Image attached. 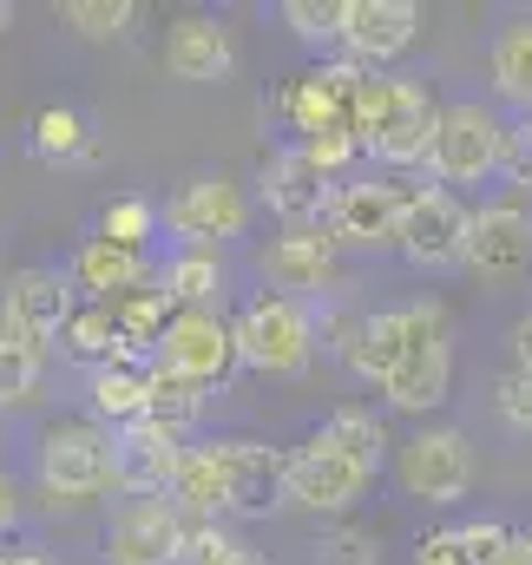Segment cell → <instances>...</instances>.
Listing matches in <instances>:
<instances>
[{
  "mask_svg": "<svg viewBox=\"0 0 532 565\" xmlns=\"http://www.w3.org/2000/svg\"><path fill=\"white\" fill-rule=\"evenodd\" d=\"M434 132H440V106L421 79L407 73H362L355 79V139L362 158H375L382 171H421L434 158Z\"/></svg>",
  "mask_w": 532,
  "mask_h": 565,
  "instance_id": "cell-1",
  "label": "cell"
},
{
  "mask_svg": "<svg viewBox=\"0 0 532 565\" xmlns=\"http://www.w3.org/2000/svg\"><path fill=\"white\" fill-rule=\"evenodd\" d=\"M401 309H407V349H401L395 375L382 382V402L395 415H434L454 402V316L434 296L401 302Z\"/></svg>",
  "mask_w": 532,
  "mask_h": 565,
  "instance_id": "cell-2",
  "label": "cell"
},
{
  "mask_svg": "<svg viewBox=\"0 0 532 565\" xmlns=\"http://www.w3.org/2000/svg\"><path fill=\"white\" fill-rule=\"evenodd\" d=\"M231 329H237V362L257 369V375H276V382L302 375L316 362V349H322L316 342V309L283 296V289H251L237 302Z\"/></svg>",
  "mask_w": 532,
  "mask_h": 565,
  "instance_id": "cell-3",
  "label": "cell"
},
{
  "mask_svg": "<svg viewBox=\"0 0 532 565\" xmlns=\"http://www.w3.org/2000/svg\"><path fill=\"white\" fill-rule=\"evenodd\" d=\"M33 487L46 507H93L113 493V434L79 415V422H53L33 447Z\"/></svg>",
  "mask_w": 532,
  "mask_h": 565,
  "instance_id": "cell-4",
  "label": "cell"
},
{
  "mask_svg": "<svg viewBox=\"0 0 532 565\" xmlns=\"http://www.w3.org/2000/svg\"><path fill=\"white\" fill-rule=\"evenodd\" d=\"M507 171V119L487 99H454L440 106V132H434V158L421 184H487Z\"/></svg>",
  "mask_w": 532,
  "mask_h": 565,
  "instance_id": "cell-5",
  "label": "cell"
},
{
  "mask_svg": "<svg viewBox=\"0 0 532 565\" xmlns=\"http://www.w3.org/2000/svg\"><path fill=\"white\" fill-rule=\"evenodd\" d=\"M460 270L487 289H513L532 282V191H500L474 211V231H467V257Z\"/></svg>",
  "mask_w": 532,
  "mask_h": 565,
  "instance_id": "cell-6",
  "label": "cell"
},
{
  "mask_svg": "<svg viewBox=\"0 0 532 565\" xmlns=\"http://www.w3.org/2000/svg\"><path fill=\"white\" fill-rule=\"evenodd\" d=\"M251 211L257 204L231 171H198L164 198V231L178 237V250H224L251 231Z\"/></svg>",
  "mask_w": 532,
  "mask_h": 565,
  "instance_id": "cell-7",
  "label": "cell"
},
{
  "mask_svg": "<svg viewBox=\"0 0 532 565\" xmlns=\"http://www.w3.org/2000/svg\"><path fill=\"white\" fill-rule=\"evenodd\" d=\"M204 447L224 487V520H269L276 507H289V447H269L251 434H217Z\"/></svg>",
  "mask_w": 532,
  "mask_h": 565,
  "instance_id": "cell-8",
  "label": "cell"
},
{
  "mask_svg": "<svg viewBox=\"0 0 532 565\" xmlns=\"http://www.w3.org/2000/svg\"><path fill=\"white\" fill-rule=\"evenodd\" d=\"M395 480L407 500L421 507H460L480 480V460H474V440L460 427H421L395 447Z\"/></svg>",
  "mask_w": 532,
  "mask_h": 565,
  "instance_id": "cell-9",
  "label": "cell"
},
{
  "mask_svg": "<svg viewBox=\"0 0 532 565\" xmlns=\"http://www.w3.org/2000/svg\"><path fill=\"white\" fill-rule=\"evenodd\" d=\"M467 231H474V211L460 204V191L447 184H414L407 191V217H401V264L427 270V277H447L460 270L467 257Z\"/></svg>",
  "mask_w": 532,
  "mask_h": 565,
  "instance_id": "cell-10",
  "label": "cell"
},
{
  "mask_svg": "<svg viewBox=\"0 0 532 565\" xmlns=\"http://www.w3.org/2000/svg\"><path fill=\"white\" fill-rule=\"evenodd\" d=\"M401 217H407V191L389 178H342L329 191L322 231L336 237V250H401Z\"/></svg>",
  "mask_w": 532,
  "mask_h": 565,
  "instance_id": "cell-11",
  "label": "cell"
},
{
  "mask_svg": "<svg viewBox=\"0 0 532 565\" xmlns=\"http://www.w3.org/2000/svg\"><path fill=\"white\" fill-rule=\"evenodd\" d=\"M151 362H158L164 375L198 382L204 395H211V388H224V382L244 369V362H237V329H231V316H224V309H178Z\"/></svg>",
  "mask_w": 532,
  "mask_h": 565,
  "instance_id": "cell-12",
  "label": "cell"
},
{
  "mask_svg": "<svg viewBox=\"0 0 532 565\" xmlns=\"http://www.w3.org/2000/svg\"><path fill=\"white\" fill-rule=\"evenodd\" d=\"M257 270H264V289H283V296H296L309 309L342 296V250H336V237L322 224L316 231H276L257 250Z\"/></svg>",
  "mask_w": 532,
  "mask_h": 565,
  "instance_id": "cell-13",
  "label": "cell"
},
{
  "mask_svg": "<svg viewBox=\"0 0 532 565\" xmlns=\"http://www.w3.org/2000/svg\"><path fill=\"white\" fill-rule=\"evenodd\" d=\"M369 487H375V473L362 460H349L322 427L302 447H289V507H302V513H349Z\"/></svg>",
  "mask_w": 532,
  "mask_h": 565,
  "instance_id": "cell-14",
  "label": "cell"
},
{
  "mask_svg": "<svg viewBox=\"0 0 532 565\" xmlns=\"http://www.w3.org/2000/svg\"><path fill=\"white\" fill-rule=\"evenodd\" d=\"M184 513L171 500H126L106 520L99 559L106 565H184Z\"/></svg>",
  "mask_w": 532,
  "mask_h": 565,
  "instance_id": "cell-15",
  "label": "cell"
},
{
  "mask_svg": "<svg viewBox=\"0 0 532 565\" xmlns=\"http://www.w3.org/2000/svg\"><path fill=\"white\" fill-rule=\"evenodd\" d=\"M329 191L336 184L302 158V145H276V151H264V164H257V204H264L283 231H316L322 211H329Z\"/></svg>",
  "mask_w": 532,
  "mask_h": 565,
  "instance_id": "cell-16",
  "label": "cell"
},
{
  "mask_svg": "<svg viewBox=\"0 0 532 565\" xmlns=\"http://www.w3.org/2000/svg\"><path fill=\"white\" fill-rule=\"evenodd\" d=\"M414 40H421V7L414 0H349V26H342L336 53L355 73H389Z\"/></svg>",
  "mask_w": 532,
  "mask_h": 565,
  "instance_id": "cell-17",
  "label": "cell"
},
{
  "mask_svg": "<svg viewBox=\"0 0 532 565\" xmlns=\"http://www.w3.org/2000/svg\"><path fill=\"white\" fill-rule=\"evenodd\" d=\"M164 73L178 86H231L237 79V40L217 13H178L164 26Z\"/></svg>",
  "mask_w": 532,
  "mask_h": 565,
  "instance_id": "cell-18",
  "label": "cell"
},
{
  "mask_svg": "<svg viewBox=\"0 0 532 565\" xmlns=\"http://www.w3.org/2000/svg\"><path fill=\"white\" fill-rule=\"evenodd\" d=\"M355 66L349 60H322L309 66L302 79L283 86V119L296 139H316V132H336V126H355Z\"/></svg>",
  "mask_w": 532,
  "mask_h": 565,
  "instance_id": "cell-19",
  "label": "cell"
},
{
  "mask_svg": "<svg viewBox=\"0 0 532 565\" xmlns=\"http://www.w3.org/2000/svg\"><path fill=\"white\" fill-rule=\"evenodd\" d=\"M178 460H184V440H171L164 427H151V422L113 434V493H126V500H164L171 480H178Z\"/></svg>",
  "mask_w": 532,
  "mask_h": 565,
  "instance_id": "cell-20",
  "label": "cell"
},
{
  "mask_svg": "<svg viewBox=\"0 0 532 565\" xmlns=\"http://www.w3.org/2000/svg\"><path fill=\"white\" fill-rule=\"evenodd\" d=\"M66 277H73V289H79L86 302H126V296H138V289L158 282V264L138 257V250L106 244V237H79L73 257H66Z\"/></svg>",
  "mask_w": 532,
  "mask_h": 565,
  "instance_id": "cell-21",
  "label": "cell"
},
{
  "mask_svg": "<svg viewBox=\"0 0 532 565\" xmlns=\"http://www.w3.org/2000/svg\"><path fill=\"white\" fill-rule=\"evenodd\" d=\"M0 302H7L33 335H46V342H53V335L73 322V309H79L86 296L73 289V277H66L60 264H26V270H13V277H7Z\"/></svg>",
  "mask_w": 532,
  "mask_h": 565,
  "instance_id": "cell-22",
  "label": "cell"
},
{
  "mask_svg": "<svg viewBox=\"0 0 532 565\" xmlns=\"http://www.w3.org/2000/svg\"><path fill=\"white\" fill-rule=\"evenodd\" d=\"M86 415L106 427V434H126L151 415V362H113V369H93L86 375Z\"/></svg>",
  "mask_w": 532,
  "mask_h": 565,
  "instance_id": "cell-23",
  "label": "cell"
},
{
  "mask_svg": "<svg viewBox=\"0 0 532 565\" xmlns=\"http://www.w3.org/2000/svg\"><path fill=\"white\" fill-rule=\"evenodd\" d=\"M53 349H60L66 362H79L86 375H93V369H113V362L132 355L126 335H119V309H113V302H79L73 322L53 335ZM138 362H145V355H138Z\"/></svg>",
  "mask_w": 532,
  "mask_h": 565,
  "instance_id": "cell-24",
  "label": "cell"
},
{
  "mask_svg": "<svg viewBox=\"0 0 532 565\" xmlns=\"http://www.w3.org/2000/svg\"><path fill=\"white\" fill-rule=\"evenodd\" d=\"M487 79H493V99L532 113V13H513L493 46H487Z\"/></svg>",
  "mask_w": 532,
  "mask_h": 565,
  "instance_id": "cell-25",
  "label": "cell"
},
{
  "mask_svg": "<svg viewBox=\"0 0 532 565\" xmlns=\"http://www.w3.org/2000/svg\"><path fill=\"white\" fill-rule=\"evenodd\" d=\"M26 151L40 164H86L99 151V139H93V119L79 106H40L26 119Z\"/></svg>",
  "mask_w": 532,
  "mask_h": 565,
  "instance_id": "cell-26",
  "label": "cell"
},
{
  "mask_svg": "<svg viewBox=\"0 0 532 565\" xmlns=\"http://www.w3.org/2000/svg\"><path fill=\"white\" fill-rule=\"evenodd\" d=\"M224 282V250H171L158 264V289L171 296V309H217Z\"/></svg>",
  "mask_w": 532,
  "mask_h": 565,
  "instance_id": "cell-27",
  "label": "cell"
},
{
  "mask_svg": "<svg viewBox=\"0 0 532 565\" xmlns=\"http://www.w3.org/2000/svg\"><path fill=\"white\" fill-rule=\"evenodd\" d=\"M401 349H407V309H369V322H362V342H355V362H349V375H355V382H369V388H382V382L395 375Z\"/></svg>",
  "mask_w": 532,
  "mask_h": 565,
  "instance_id": "cell-28",
  "label": "cell"
},
{
  "mask_svg": "<svg viewBox=\"0 0 532 565\" xmlns=\"http://www.w3.org/2000/svg\"><path fill=\"white\" fill-rule=\"evenodd\" d=\"M204 402H211V395H204L198 382L164 375V369L151 362V415H145L151 427H164L171 440H184V447H191V434H198V422H204Z\"/></svg>",
  "mask_w": 532,
  "mask_h": 565,
  "instance_id": "cell-29",
  "label": "cell"
},
{
  "mask_svg": "<svg viewBox=\"0 0 532 565\" xmlns=\"http://www.w3.org/2000/svg\"><path fill=\"white\" fill-rule=\"evenodd\" d=\"M322 434H329L349 460H362L369 473H382V467L395 460V454H389V447H395L389 427H382V415H369V408H336V415L322 422Z\"/></svg>",
  "mask_w": 532,
  "mask_h": 565,
  "instance_id": "cell-30",
  "label": "cell"
},
{
  "mask_svg": "<svg viewBox=\"0 0 532 565\" xmlns=\"http://www.w3.org/2000/svg\"><path fill=\"white\" fill-rule=\"evenodd\" d=\"M113 309H119V335H126V349L151 362V355H158V342H164V329H171V316H178V309H171V296L151 282V289H138V296L113 302Z\"/></svg>",
  "mask_w": 532,
  "mask_h": 565,
  "instance_id": "cell-31",
  "label": "cell"
},
{
  "mask_svg": "<svg viewBox=\"0 0 532 565\" xmlns=\"http://www.w3.org/2000/svg\"><path fill=\"white\" fill-rule=\"evenodd\" d=\"M164 231V211L151 204V198H113L106 211H99V231L93 237H106V244H119V250H138V257H151V237Z\"/></svg>",
  "mask_w": 532,
  "mask_h": 565,
  "instance_id": "cell-32",
  "label": "cell"
},
{
  "mask_svg": "<svg viewBox=\"0 0 532 565\" xmlns=\"http://www.w3.org/2000/svg\"><path fill=\"white\" fill-rule=\"evenodd\" d=\"M184 565H269L231 520H204L184 533Z\"/></svg>",
  "mask_w": 532,
  "mask_h": 565,
  "instance_id": "cell-33",
  "label": "cell"
},
{
  "mask_svg": "<svg viewBox=\"0 0 532 565\" xmlns=\"http://www.w3.org/2000/svg\"><path fill=\"white\" fill-rule=\"evenodd\" d=\"M276 20L309 40V46H342V26H349V0H283Z\"/></svg>",
  "mask_w": 532,
  "mask_h": 565,
  "instance_id": "cell-34",
  "label": "cell"
},
{
  "mask_svg": "<svg viewBox=\"0 0 532 565\" xmlns=\"http://www.w3.org/2000/svg\"><path fill=\"white\" fill-rule=\"evenodd\" d=\"M60 20H66L79 40H119V33H132L138 7L132 0H66Z\"/></svg>",
  "mask_w": 532,
  "mask_h": 565,
  "instance_id": "cell-35",
  "label": "cell"
},
{
  "mask_svg": "<svg viewBox=\"0 0 532 565\" xmlns=\"http://www.w3.org/2000/svg\"><path fill=\"white\" fill-rule=\"evenodd\" d=\"M309 565H382V540L369 526H329L309 546Z\"/></svg>",
  "mask_w": 532,
  "mask_h": 565,
  "instance_id": "cell-36",
  "label": "cell"
},
{
  "mask_svg": "<svg viewBox=\"0 0 532 565\" xmlns=\"http://www.w3.org/2000/svg\"><path fill=\"white\" fill-rule=\"evenodd\" d=\"M493 408H500V422L513 434H532V369H507L493 382Z\"/></svg>",
  "mask_w": 532,
  "mask_h": 565,
  "instance_id": "cell-37",
  "label": "cell"
},
{
  "mask_svg": "<svg viewBox=\"0 0 532 565\" xmlns=\"http://www.w3.org/2000/svg\"><path fill=\"white\" fill-rule=\"evenodd\" d=\"M460 540H467V559L474 565H507L513 526H500V520H474V526H460Z\"/></svg>",
  "mask_w": 532,
  "mask_h": 565,
  "instance_id": "cell-38",
  "label": "cell"
},
{
  "mask_svg": "<svg viewBox=\"0 0 532 565\" xmlns=\"http://www.w3.org/2000/svg\"><path fill=\"white\" fill-rule=\"evenodd\" d=\"M40 375H46V362H33V355H0V408H13V402H33Z\"/></svg>",
  "mask_w": 532,
  "mask_h": 565,
  "instance_id": "cell-39",
  "label": "cell"
},
{
  "mask_svg": "<svg viewBox=\"0 0 532 565\" xmlns=\"http://www.w3.org/2000/svg\"><path fill=\"white\" fill-rule=\"evenodd\" d=\"M0 355H33V362H46V355H53V342H46V335H33V329L0 302Z\"/></svg>",
  "mask_w": 532,
  "mask_h": 565,
  "instance_id": "cell-40",
  "label": "cell"
},
{
  "mask_svg": "<svg viewBox=\"0 0 532 565\" xmlns=\"http://www.w3.org/2000/svg\"><path fill=\"white\" fill-rule=\"evenodd\" d=\"M414 565H474L467 559L460 526H447V533H421V540H414Z\"/></svg>",
  "mask_w": 532,
  "mask_h": 565,
  "instance_id": "cell-41",
  "label": "cell"
},
{
  "mask_svg": "<svg viewBox=\"0 0 532 565\" xmlns=\"http://www.w3.org/2000/svg\"><path fill=\"white\" fill-rule=\"evenodd\" d=\"M13 526H20V480L0 467V540H7Z\"/></svg>",
  "mask_w": 532,
  "mask_h": 565,
  "instance_id": "cell-42",
  "label": "cell"
},
{
  "mask_svg": "<svg viewBox=\"0 0 532 565\" xmlns=\"http://www.w3.org/2000/svg\"><path fill=\"white\" fill-rule=\"evenodd\" d=\"M513 369H532V309L513 322Z\"/></svg>",
  "mask_w": 532,
  "mask_h": 565,
  "instance_id": "cell-43",
  "label": "cell"
},
{
  "mask_svg": "<svg viewBox=\"0 0 532 565\" xmlns=\"http://www.w3.org/2000/svg\"><path fill=\"white\" fill-rule=\"evenodd\" d=\"M507 565H532V526L513 533V546H507Z\"/></svg>",
  "mask_w": 532,
  "mask_h": 565,
  "instance_id": "cell-44",
  "label": "cell"
},
{
  "mask_svg": "<svg viewBox=\"0 0 532 565\" xmlns=\"http://www.w3.org/2000/svg\"><path fill=\"white\" fill-rule=\"evenodd\" d=\"M7 565H46L40 553H7Z\"/></svg>",
  "mask_w": 532,
  "mask_h": 565,
  "instance_id": "cell-45",
  "label": "cell"
},
{
  "mask_svg": "<svg viewBox=\"0 0 532 565\" xmlns=\"http://www.w3.org/2000/svg\"><path fill=\"white\" fill-rule=\"evenodd\" d=\"M7 26H13V7H7V0H0V33H7Z\"/></svg>",
  "mask_w": 532,
  "mask_h": 565,
  "instance_id": "cell-46",
  "label": "cell"
},
{
  "mask_svg": "<svg viewBox=\"0 0 532 565\" xmlns=\"http://www.w3.org/2000/svg\"><path fill=\"white\" fill-rule=\"evenodd\" d=\"M0 565H7V546H0Z\"/></svg>",
  "mask_w": 532,
  "mask_h": 565,
  "instance_id": "cell-47",
  "label": "cell"
}]
</instances>
